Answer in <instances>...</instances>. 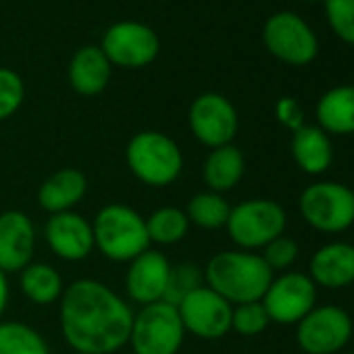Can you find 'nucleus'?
I'll return each mask as SVG.
<instances>
[{
    "label": "nucleus",
    "instance_id": "nucleus-1",
    "mask_svg": "<svg viewBox=\"0 0 354 354\" xmlns=\"http://www.w3.org/2000/svg\"><path fill=\"white\" fill-rule=\"evenodd\" d=\"M131 304L100 279L82 277L65 286L59 327L65 344L82 354H115L129 342Z\"/></svg>",
    "mask_w": 354,
    "mask_h": 354
},
{
    "label": "nucleus",
    "instance_id": "nucleus-2",
    "mask_svg": "<svg viewBox=\"0 0 354 354\" xmlns=\"http://www.w3.org/2000/svg\"><path fill=\"white\" fill-rule=\"evenodd\" d=\"M275 273L259 252L223 250L205 265V286L225 298L232 306L263 300Z\"/></svg>",
    "mask_w": 354,
    "mask_h": 354
},
{
    "label": "nucleus",
    "instance_id": "nucleus-3",
    "mask_svg": "<svg viewBox=\"0 0 354 354\" xmlns=\"http://www.w3.org/2000/svg\"><path fill=\"white\" fill-rule=\"evenodd\" d=\"M125 162L129 173L144 186L167 188L180 180L184 171V152L171 136L144 129L129 138Z\"/></svg>",
    "mask_w": 354,
    "mask_h": 354
},
{
    "label": "nucleus",
    "instance_id": "nucleus-4",
    "mask_svg": "<svg viewBox=\"0 0 354 354\" xmlns=\"http://www.w3.org/2000/svg\"><path fill=\"white\" fill-rule=\"evenodd\" d=\"M92 232L94 248L113 263H129L152 248L146 232V217L121 203L104 205L92 219Z\"/></svg>",
    "mask_w": 354,
    "mask_h": 354
},
{
    "label": "nucleus",
    "instance_id": "nucleus-5",
    "mask_svg": "<svg viewBox=\"0 0 354 354\" xmlns=\"http://www.w3.org/2000/svg\"><path fill=\"white\" fill-rule=\"evenodd\" d=\"M288 215L283 207L269 198H250L232 207L227 236L240 250H263L271 240L286 234Z\"/></svg>",
    "mask_w": 354,
    "mask_h": 354
},
{
    "label": "nucleus",
    "instance_id": "nucleus-6",
    "mask_svg": "<svg viewBox=\"0 0 354 354\" xmlns=\"http://www.w3.org/2000/svg\"><path fill=\"white\" fill-rule=\"evenodd\" d=\"M186 329L177 313V306L169 302H152L140 306L133 313L129 346L131 354H177L184 346Z\"/></svg>",
    "mask_w": 354,
    "mask_h": 354
},
{
    "label": "nucleus",
    "instance_id": "nucleus-7",
    "mask_svg": "<svg viewBox=\"0 0 354 354\" xmlns=\"http://www.w3.org/2000/svg\"><path fill=\"white\" fill-rule=\"evenodd\" d=\"M306 225L321 234H342L354 225V190L339 182H315L298 198Z\"/></svg>",
    "mask_w": 354,
    "mask_h": 354
},
{
    "label": "nucleus",
    "instance_id": "nucleus-8",
    "mask_svg": "<svg viewBox=\"0 0 354 354\" xmlns=\"http://www.w3.org/2000/svg\"><path fill=\"white\" fill-rule=\"evenodd\" d=\"M263 44L271 57L292 67H306L319 55L313 28L292 11H277L263 26Z\"/></svg>",
    "mask_w": 354,
    "mask_h": 354
},
{
    "label": "nucleus",
    "instance_id": "nucleus-9",
    "mask_svg": "<svg viewBox=\"0 0 354 354\" xmlns=\"http://www.w3.org/2000/svg\"><path fill=\"white\" fill-rule=\"evenodd\" d=\"M100 50L113 67L144 69L156 61L160 53V40L150 26L127 19L106 28Z\"/></svg>",
    "mask_w": 354,
    "mask_h": 354
},
{
    "label": "nucleus",
    "instance_id": "nucleus-10",
    "mask_svg": "<svg viewBox=\"0 0 354 354\" xmlns=\"http://www.w3.org/2000/svg\"><path fill=\"white\" fill-rule=\"evenodd\" d=\"M350 315L333 304L315 306L296 323V342L304 354H339L352 337Z\"/></svg>",
    "mask_w": 354,
    "mask_h": 354
},
{
    "label": "nucleus",
    "instance_id": "nucleus-11",
    "mask_svg": "<svg viewBox=\"0 0 354 354\" xmlns=\"http://www.w3.org/2000/svg\"><path fill=\"white\" fill-rule=\"evenodd\" d=\"M188 125L192 136L207 148L234 144L238 136L240 117L234 102L219 92H205L196 96L188 111Z\"/></svg>",
    "mask_w": 354,
    "mask_h": 354
},
{
    "label": "nucleus",
    "instance_id": "nucleus-12",
    "mask_svg": "<svg viewBox=\"0 0 354 354\" xmlns=\"http://www.w3.org/2000/svg\"><path fill=\"white\" fill-rule=\"evenodd\" d=\"M261 302L271 323L296 325L317 306V286L308 273L286 271L271 279Z\"/></svg>",
    "mask_w": 354,
    "mask_h": 354
},
{
    "label": "nucleus",
    "instance_id": "nucleus-13",
    "mask_svg": "<svg viewBox=\"0 0 354 354\" xmlns=\"http://www.w3.org/2000/svg\"><path fill=\"white\" fill-rule=\"evenodd\" d=\"M232 310L234 306L209 286L194 290L177 304L186 333L207 342L221 339L232 331Z\"/></svg>",
    "mask_w": 354,
    "mask_h": 354
},
{
    "label": "nucleus",
    "instance_id": "nucleus-14",
    "mask_svg": "<svg viewBox=\"0 0 354 354\" xmlns=\"http://www.w3.org/2000/svg\"><path fill=\"white\" fill-rule=\"evenodd\" d=\"M171 273V263L165 252L148 248L127 263L125 271V292L129 302L146 306L160 302L167 292V281Z\"/></svg>",
    "mask_w": 354,
    "mask_h": 354
},
{
    "label": "nucleus",
    "instance_id": "nucleus-15",
    "mask_svg": "<svg viewBox=\"0 0 354 354\" xmlns=\"http://www.w3.org/2000/svg\"><path fill=\"white\" fill-rule=\"evenodd\" d=\"M36 225L24 211L0 213V271L7 275L21 273L36 252Z\"/></svg>",
    "mask_w": 354,
    "mask_h": 354
},
{
    "label": "nucleus",
    "instance_id": "nucleus-16",
    "mask_svg": "<svg viewBox=\"0 0 354 354\" xmlns=\"http://www.w3.org/2000/svg\"><path fill=\"white\" fill-rule=\"evenodd\" d=\"M44 240L55 257L67 263H80L94 250L92 221L75 211L48 215L44 225Z\"/></svg>",
    "mask_w": 354,
    "mask_h": 354
},
{
    "label": "nucleus",
    "instance_id": "nucleus-17",
    "mask_svg": "<svg viewBox=\"0 0 354 354\" xmlns=\"http://www.w3.org/2000/svg\"><path fill=\"white\" fill-rule=\"evenodd\" d=\"M308 277L319 288L342 290L354 283V244L329 242L323 244L310 259Z\"/></svg>",
    "mask_w": 354,
    "mask_h": 354
},
{
    "label": "nucleus",
    "instance_id": "nucleus-18",
    "mask_svg": "<svg viewBox=\"0 0 354 354\" xmlns=\"http://www.w3.org/2000/svg\"><path fill=\"white\" fill-rule=\"evenodd\" d=\"M88 194V177L75 167L59 169L48 175L38 188V205L48 215L69 213Z\"/></svg>",
    "mask_w": 354,
    "mask_h": 354
},
{
    "label": "nucleus",
    "instance_id": "nucleus-19",
    "mask_svg": "<svg viewBox=\"0 0 354 354\" xmlns=\"http://www.w3.org/2000/svg\"><path fill=\"white\" fill-rule=\"evenodd\" d=\"M113 75V65L100 50V46H82L69 61L67 80L75 94L80 96H98L106 90Z\"/></svg>",
    "mask_w": 354,
    "mask_h": 354
},
{
    "label": "nucleus",
    "instance_id": "nucleus-20",
    "mask_svg": "<svg viewBox=\"0 0 354 354\" xmlns=\"http://www.w3.org/2000/svg\"><path fill=\"white\" fill-rule=\"evenodd\" d=\"M290 152L298 169L306 175H321L333 162L331 138L319 125H302L292 133Z\"/></svg>",
    "mask_w": 354,
    "mask_h": 354
},
{
    "label": "nucleus",
    "instance_id": "nucleus-21",
    "mask_svg": "<svg viewBox=\"0 0 354 354\" xmlns=\"http://www.w3.org/2000/svg\"><path fill=\"white\" fill-rule=\"evenodd\" d=\"M317 125L327 136L354 133V86H335L321 94L315 106Z\"/></svg>",
    "mask_w": 354,
    "mask_h": 354
},
{
    "label": "nucleus",
    "instance_id": "nucleus-22",
    "mask_svg": "<svg viewBox=\"0 0 354 354\" xmlns=\"http://www.w3.org/2000/svg\"><path fill=\"white\" fill-rule=\"evenodd\" d=\"M246 158L236 144L219 146L209 152L203 165V180L211 192L225 194L234 190L244 177Z\"/></svg>",
    "mask_w": 354,
    "mask_h": 354
},
{
    "label": "nucleus",
    "instance_id": "nucleus-23",
    "mask_svg": "<svg viewBox=\"0 0 354 354\" xmlns=\"http://www.w3.org/2000/svg\"><path fill=\"white\" fill-rule=\"evenodd\" d=\"M19 288L32 304L50 306L61 300L65 292V281L53 265L32 261L19 273Z\"/></svg>",
    "mask_w": 354,
    "mask_h": 354
},
{
    "label": "nucleus",
    "instance_id": "nucleus-24",
    "mask_svg": "<svg viewBox=\"0 0 354 354\" xmlns=\"http://www.w3.org/2000/svg\"><path fill=\"white\" fill-rule=\"evenodd\" d=\"M190 221L184 209L180 207H160L146 217V232L150 244L156 246H175L188 238Z\"/></svg>",
    "mask_w": 354,
    "mask_h": 354
},
{
    "label": "nucleus",
    "instance_id": "nucleus-25",
    "mask_svg": "<svg viewBox=\"0 0 354 354\" xmlns=\"http://www.w3.org/2000/svg\"><path fill=\"white\" fill-rule=\"evenodd\" d=\"M184 211L188 215L190 225H196L207 232H215V230H223L227 225L232 205L227 203V198L223 194L205 190V192L194 194L188 201Z\"/></svg>",
    "mask_w": 354,
    "mask_h": 354
},
{
    "label": "nucleus",
    "instance_id": "nucleus-26",
    "mask_svg": "<svg viewBox=\"0 0 354 354\" xmlns=\"http://www.w3.org/2000/svg\"><path fill=\"white\" fill-rule=\"evenodd\" d=\"M0 354H50L46 337L21 321H0Z\"/></svg>",
    "mask_w": 354,
    "mask_h": 354
},
{
    "label": "nucleus",
    "instance_id": "nucleus-27",
    "mask_svg": "<svg viewBox=\"0 0 354 354\" xmlns=\"http://www.w3.org/2000/svg\"><path fill=\"white\" fill-rule=\"evenodd\" d=\"M205 286V267L186 261V263H171V273L167 281V292L162 302H169L173 306L180 304L188 294Z\"/></svg>",
    "mask_w": 354,
    "mask_h": 354
},
{
    "label": "nucleus",
    "instance_id": "nucleus-28",
    "mask_svg": "<svg viewBox=\"0 0 354 354\" xmlns=\"http://www.w3.org/2000/svg\"><path fill=\"white\" fill-rule=\"evenodd\" d=\"M271 319L263 306V302H246V304H236L232 310V331L244 337H254L261 335L269 327Z\"/></svg>",
    "mask_w": 354,
    "mask_h": 354
},
{
    "label": "nucleus",
    "instance_id": "nucleus-29",
    "mask_svg": "<svg viewBox=\"0 0 354 354\" xmlns=\"http://www.w3.org/2000/svg\"><path fill=\"white\" fill-rule=\"evenodd\" d=\"M323 9L331 32L344 44L354 46V0H323Z\"/></svg>",
    "mask_w": 354,
    "mask_h": 354
},
{
    "label": "nucleus",
    "instance_id": "nucleus-30",
    "mask_svg": "<svg viewBox=\"0 0 354 354\" xmlns=\"http://www.w3.org/2000/svg\"><path fill=\"white\" fill-rule=\"evenodd\" d=\"M26 100V84L21 75L9 67H0V121L11 119Z\"/></svg>",
    "mask_w": 354,
    "mask_h": 354
},
{
    "label": "nucleus",
    "instance_id": "nucleus-31",
    "mask_svg": "<svg viewBox=\"0 0 354 354\" xmlns=\"http://www.w3.org/2000/svg\"><path fill=\"white\" fill-rule=\"evenodd\" d=\"M263 261L267 263V267L273 273H286L298 259V244L296 240H292L290 236H279L275 240H271L261 252Z\"/></svg>",
    "mask_w": 354,
    "mask_h": 354
},
{
    "label": "nucleus",
    "instance_id": "nucleus-32",
    "mask_svg": "<svg viewBox=\"0 0 354 354\" xmlns=\"http://www.w3.org/2000/svg\"><path fill=\"white\" fill-rule=\"evenodd\" d=\"M275 117H277V121H279L283 127H288L292 133H294L296 129H300L302 125H306V121H304V109H302L300 102H298L296 98H292V96H283V98L277 100V104H275Z\"/></svg>",
    "mask_w": 354,
    "mask_h": 354
},
{
    "label": "nucleus",
    "instance_id": "nucleus-33",
    "mask_svg": "<svg viewBox=\"0 0 354 354\" xmlns=\"http://www.w3.org/2000/svg\"><path fill=\"white\" fill-rule=\"evenodd\" d=\"M11 298V286H9V275L5 271H0V321H3L7 306Z\"/></svg>",
    "mask_w": 354,
    "mask_h": 354
},
{
    "label": "nucleus",
    "instance_id": "nucleus-34",
    "mask_svg": "<svg viewBox=\"0 0 354 354\" xmlns=\"http://www.w3.org/2000/svg\"><path fill=\"white\" fill-rule=\"evenodd\" d=\"M302 3H323V0H302Z\"/></svg>",
    "mask_w": 354,
    "mask_h": 354
},
{
    "label": "nucleus",
    "instance_id": "nucleus-35",
    "mask_svg": "<svg viewBox=\"0 0 354 354\" xmlns=\"http://www.w3.org/2000/svg\"><path fill=\"white\" fill-rule=\"evenodd\" d=\"M339 354H354V350H348V352H339Z\"/></svg>",
    "mask_w": 354,
    "mask_h": 354
},
{
    "label": "nucleus",
    "instance_id": "nucleus-36",
    "mask_svg": "<svg viewBox=\"0 0 354 354\" xmlns=\"http://www.w3.org/2000/svg\"><path fill=\"white\" fill-rule=\"evenodd\" d=\"M71 354H82V352H71Z\"/></svg>",
    "mask_w": 354,
    "mask_h": 354
}]
</instances>
